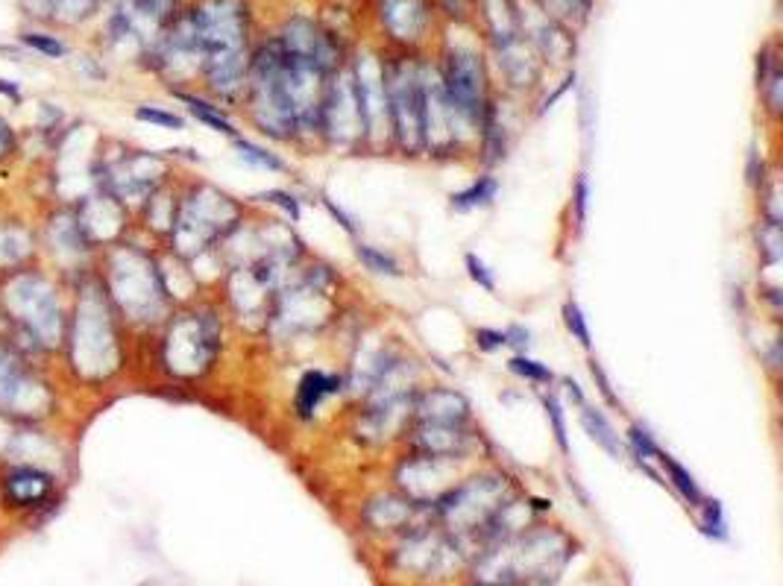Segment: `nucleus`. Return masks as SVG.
<instances>
[{"mask_svg": "<svg viewBox=\"0 0 783 586\" xmlns=\"http://www.w3.org/2000/svg\"><path fill=\"white\" fill-rule=\"evenodd\" d=\"M573 557V543L555 528H537L528 534L502 539L478 560L482 584L496 586H552L557 572Z\"/></svg>", "mask_w": 783, "mask_h": 586, "instance_id": "f257e3e1", "label": "nucleus"}, {"mask_svg": "<svg viewBox=\"0 0 783 586\" xmlns=\"http://www.w3.org/2000/svg\"><path fill=\"white\" fill-rule=\"evenodd\" d=\"M197 41L218 91H235L247 73V12L241 0H211L195 16Z\"/></svg>", "mask_w": 783, "mask_h": 586, "instance_id": "f03ea898", "label": "nucleus"}, {"mask_svg": "<svg viewBox=\"0 0 783 586\" xmlns=\"http://www.w3.org/2000/svg\"><path fill=\"white\" fill-rule=\"evenodd\" d=\"M252 112L261 132L274 138H291L297 132L291 103L283 82V48L279 41L265 44L252 64Z\"/></svg>", "mask_w": 783, "mask_h": 586, "instance_id": "7ed1b4c3", "label": "nucleus"}, {"mask_svg": "<svg viewBox=\"0 0 783 586\" xmlns=\"http://www.w3.org/2000/svg\"><path fill=\"white\" fill-rule=\"evenodd\" d=\"M390 132L399 145L414 153L426 147L423 136V68L414 62H394L385 68Z\"/></svg>", "mask_w": 783, "mask_h": 586, "instance_id": "20e7f679", "label": "nucleus"}, {"mask_svg": "<svg viewBox=\"0 0 783 586\" xmlns=\"http://www.w3.org/2000/svg\"><path fill=\"white\" fill-rule=\"evenodd\" d=\"M502 505H505V478L482 475L473 481L455 484L446 496L437 498L435 507L453 534H482Z\"/></svg>", "mask_w": 783, "mask_h": 586, "instance_id": "39448f33", "label": "nucleus"}, {"mask_svg": "<svg viewBox=\"0 0 783 586\" xmlns=\"http://www.w3.org/2000/svg\"><path fill=\"white\" fill-rule=\"evenodd\" d=\"M396 481L405 490V498L417 505H437V498L446 496L455 484V458H440V455H417L408 464H403Z\"/></svg>", "mask_w": 783, "mask_h": 586, "instance_id": "423d86ee", "label": "nucleus"}, {"mask_svg": "<svg viewBox=\"0 0 783 586\" xmlns=\"http://www.w3.org/2000/svg\"><path fill=\"white\" fill-rule=\"evenodd\" d=\"M320 129H326L340 145H356L364 138V118L361 109H358L353 73H340L338 80L326 86Z\"/></svg>", "mask_w": 783, "mask_h": 586, "instance_id": "0eeeda50", "label": "nucleus"}, {"mask_svg": "<svg viewBox=\"0 0 783 586\" xmlns=\"http://www.w3.org/2000/svg\"><path fill=\"white\" fill-rule=\"evenodd\" d=\"M356 97L358 109L364 118V138L381 136L390 132V115H388V91H385V64H379L373 57H364L358 62L356 73Z\"/></svg>", "mask_w": 783, "mask_h": 586, "instance_id": "6e6552de", "label": "nucleus"}, {"mask_svg": "<svg viewBox=\"0 0 783 586\" xmlns=\"http://www.w3.org/2000/svg\"><path fill=\"white\" fill-rule=\"evenodd\" d=\"M279 48L291 59L311 64L317 71L331 73L338 68V50H335L331 36H326L320 27H315L306 18H294L291 24L285 27V32L279 36Z\"/></svg>", "mask_w": 783, "mask_h": 586, "instance_id": "1a4fd4ad", "label": "nucleus"}, {"mask_svg": "<svg viewBox=\"0 0 783 586\" xmlns=\"http://www.w3.org/2000/svg\"><path fill=\"white\" fill-rule=\"evenodd\" d=\"M458 555V546L453 539L432 534V530H417L408 537L405 548L396 555V560L403 563V569L420 575V578H432L437 572H444V566H449V560Z\"/></svg>", "mask_w": 783, "mask_h": 586, "instance_id": "9d476101", "label": "nucleus"}, {"mask_svg": "<svg viewBox=\"0 0 783 586\" xmlns=\"http://www.w3.org/2000/svg\"><path fill=\"white\" fill-rule=\"evenodd\" d=\"M414 414L420 417V423H437V426H464L469 419V401L455 390L437 387L420 396V401L414 405Z\"/></svg>", "mask_w": 783, "mask_h": 586, "instance_id": "9b49d317", "label": "nucleus"}, {"mask_svg": "<svg viewBox=\"0 0 783 586\" xmlns=\"http://www.w3.org/2000/svg\"><path fill=\"white\" fill-rule=\"evenodd\" d=\"M381 21L394 32L396 39L417 41L428 27V12L420 0H385L381 3Z\"/></svg>", "mask_w": 783, "mask_h": 586, "instance_id": "f8f14e48", "label": "nucleus"}, {"mask_svg": "<svg viewBox=\"0 0 783 586\" xmlns=\"http://www.w3.org/2000/svg\"><path fill=\"white\" fill-rule=\"evenodd\" d=\"M420 507L423 505H417V501H412V498L379 496V498H373L370 505H367L364 516H367L370 528L408 530V525H412V516L417 514Z\"/></svg>", "mask_w": 783, "mask_h": 586, "instance_id": "ddd939ff", "label": "nucleus"}, {"mask_svg": "<svg viewBox=\"0 0 783 586\" xmlns=\"http://www.w3.org/2000/svg\"><path fill=\"white\" fill-rule=\"evenodd\" d=\"M417 446L423 455H440V458H460L469 446V434L464 426H437V423H423L417 431Z\"/></svg>", "mask_w": 783, "mask_h": 586, "instance_id": "4468645a", "label": "nucleus"}, {"mask_svg": "<svg viewBox=\"0 0 783 586\" xmlns=\"http://www.w3.org/2000/svg\"><path fill=\"white\" fill-rule=\"evenodd\" d=\"M578 410H582V426L584 431H587L589 440L596 443L598 449H605L614 460L625 458V443L620 440V434H616V428L611 426V419H607L602 410L589 408L587 401H584Z\"/></svg>", "mask_w": 783, "mask_h": 586, "instance_id": "2eb2a0df", "label": "nucleus"}, {"mask_svg": "<svg viewBox=\"0 0 783 586\" xmlns=\"http://www.w3.org/2000/svg\"><path fill=\"white\" fill-rule=\"evenodd\" d=\"M338 390H340V381L335 376H326V373H317V370L306 373L297 387L299 417H311V414L320 408V401H324L326 396L338 394Z\"/></svg>", "mask_w": 783, "mask_h": 586, "instance_id": "dca6fc26", "label": "nucleus"}, {"mask_svg": "<svg viewBox=\"0 0 783 586\" xmlns=\"http://www.w3.org/2000/svg\"><path fill=\"white\" fill-rule=\"evenodd\" d=\"M496 193H499V179L485 173V177L473 179V186L469 188L453 193L449 200H453L455 211H476V209H487V206H493Z\"/></svg>", "mask_w": 783, "mask_h": 586, "instance_id": "f3484780", "label": "nucleus"}, {"mask_svg": "<svg viewBox=\"0 0 783 586\" xmlns=\"http://www.w3.org/2000/svg\"><path fill=\"white\" fill-rule=\"evenodd\" d=\"M657 464L663 466V473H666V484H672L675 490L681 493V498H686L693 507H702L704 496L702 490H698V484H695V478L690 473H686L684 466L678 464V460L672 458V455H666V451H661V458H657Z\"/></svg>", "mask_w": 783, "mask_h": 586, "instance_id": "a211bd4d", "label": "nucleus"}, {"mask_svg": "<svg viewBox=\"0 0 783 586\" xmlns=\"http://www.w3.org/2000/svg\"><path fill=\"white\" fill-rule=\"evenodd\" d=\"M760 73H757V89L760 95H763V100L769 103V109L772 112H781V64H777V59L769 53V50H763V57H760Z\"/></svg>", "mask_w": 783, "mask_h": 586, "instance_id": "6ab92c4d", "label": "nucleus"}, {"mask_svg": "<svg viewBox=\"0 0 783 586\" xmlns=\"http://www.w3.org/2000/svg\"><path fill=\"white\" fill-rule=\"evenodd\" d=\"M39 478V473H16L12 478H9V498L16 501V505H36V501H41V498L48 496L50 490V481H33Z\"/></svg>", "mask_w": 783, "mask_h": 586, "instance_id": "aec40b11", "label": "nucleus"}, {"mask_svg": "<svg viewBox=\"0 0 783 586\" xmlns=\"http://www.w3.org/2000/svg\"><path fill=\"white\" fill-rule=\"evenodd\" d=\"M235 141V150H238V156H241L244 161H250V165H256V168L261 170H276V173H283V170H288V165H285L283 159L276 153H270L267 147L256 145V141H247V138H232Z\"/></svg>", "mask_w": 783, "mask_h": 586, "instance_id": "412c9836", "label": "nucleus"}, {"mask_svg": "<svg viewBox=\"0 0 783 586\" xmlns=\"http://www.w3.org/2000/svg\"><path fill=\"white\" fill-rule=\"evenodd\" d=\"M356 252H358V258H361V265L367 267V270H373V274L390 276V279H399V276H403V267H399V261H396L390 252H385V249L370 247V244H358Z\"/></svg>", "mask_w": 783, "mask_h": 586, "instance_id": "4be33fe9", "label": "nucleus"}, {"mask_svg": "<svg viewBox=\"0 0 783 586\" xmlns=\"http://www.w3.org/2000/svg\"><path fill=\"white\" fill-rule=\"evenodd\" d=\"M182 100L188 103V109H191V115H195L197 121H202L206 127H211L215 132H224V136H232V138H238V132H235V127L232 123L224 118V115L215 109V106H209V103H202V100H197V97H191V95H179Z\"/></svg>", "mask_w": 783, "mask_h": 586, "instance_id": "5701e85b", "label": "nucleus"}, {"mask_svg": "<svg viewBox=\"0 0 783 586\" xmlns=\"http://www.w3.org/2000/svg\"><path fill=\"white\" fill-rule=\"evenodd\" d=\"M783 238H781V224H775V220H763L757 229V249L760 256H763V261L766 265H777L783 256Z\"/></svg>", "mask_w": 783, "mask_h": 586, "instance_id": "b1692460", "label": "nucleus"}, {"mask_svg": "<svg viewBox=\"0 0 783 586\" xmlns=\"http://www.w3.org/2000/svg\"><path fill=\"white\" fill-rule=\"evenodd\" d=\"M508 370L514 373V376L525 378V381H534V385H552V381H555V373H552L546 364L528 358V355H514L508 361Z\"/></svg>", "mask_w": 783, "mask_h": 586, "instance_id": "393cba45", "label": "nucleus"}, {"mask_svg": "<svg viewBox=\"0 0 783 586\" xmlns=\"http://www.w3.org/2000/svg\"><path fill=\"white\" fill-rule=\"evenodd\" d=\"M555 21H573L582 24L589 12V0H537Z\"/></svg>", "mask_w": 783, "mask_h": 586, "instance_id": "a878e982", "label": "nucleus"}, {"mask_svg": "<svg viewBox=\"0 0 783 586\" xmlns=\"http://www.w3.org/2000/svg\"><path fill=\"white\" fill-rule=\"evenodd\" d=\"M543 408H546V417H549L552 434H555L557 449L569 455V437H566V417H564V405L557 399L555 394H543Z\"/></svg>", "mask_w": 783, "mask_h": 586, "instance_id": "bb28decb", "label": "nucleus"}, {"mask_svg": "<svg viewBox=\"0 0 783 586\" xmlns=\"http://www.w3.org/2000/svg\"><path fill=\"white\" fill-rule=\"evenodd\" d=\"M628 446H631V451H634V458H640V464L657 460L663 451L661 446L654 443L652 434H648V428L640 426V423H634V426L628 428Z\"/></svg>", "mask_w": 783, "mask_h": 586, "instance_id": "cd10ccee", "label": "nucleus"}, {"mask_svg": "<svg viewBox=\"0 0 783 586\" xmlns=\"http://www.w3.org/2000/svg\"><path fill=\"white\" fill-rule=\"evenodd\" d=\"M564 322H566V329H569V335H573V338L578 340L584 349H589V346H593V340H589L587 317H584V311L578 308V302H573V299H566L564 302Z\"/></svg>", "mask_w": 783, "mask_h": 586, "instance_id": "c85d7f7f", "label": "nucleus"}, {"mask_svg": "<svg viewBox=\"0 0 783 586\" xmlns=\"http://www.w3.org/2000/svg\"><path fill=\"white\" fill-rule=\"evenodd\" d=\"M589 376H593V381H596L598 394H602V399H605L607 408L622 410V401L620 396L614 394V387H611V378H607V373L602 370V364L596 361V358H589Z\"/></svg>", "mask_w": 783, "mask_h": 586, "instance_id": "c756f323", "label": "nucleus"}, {"mask_svg": "<svg viewBox=\"0 0 783 586\" xmlns=\"http://www.w3.org/2000/svg\"><path fill=\"white\" fill-rule=\"evenodd\" d=\"M136 118H138V121L156 123V127H168V129H182V127H186V121H182L179 115L162 112V109H153V106H141V109H136Z\"/></svg>", "mask_w": 783, "mask_h": 586, "instance_id": "7c9ffc66", "label": "nucleus"}, {"mask_svg": "<svg viewBox=\"0 0 783 586\" xmlns=\"http://www.w3.org/2000/svg\"><path fill=\"white\" fill-rule=\"evenodd\" d=\"M464 265H467L469 279L476 281L478 288H485L487 294H493V290H496V279H493V274L487 270V265L482 261V258L476 256V252H467V258H464Z\"/></svg>", "mask_w": 783, "mask_h": 586, "instance_id": "2f4dec72", "label": "nucleus"}, {"mask_svg": "<svg viewBox=\"0 0 783 586\" xmlns=\"http://www.w3.org/2000/svg\"><path fill=\"white\" fill-rule=\"evenodd\" d=\"M24 41H27V44H30V48H33V50H39V53H44V57L59 59V57H66V53H68L66 44H62V41H59V39H53V36H41V32H27Z\"/></svg>", "mask_w": 783, "mask_h": 586, "instance_id": "473e14b6", "label": "nucleus"}, {"mask_svg": "<svg viewBox=\"0 0 783 586\" xmlns=\"http://www.w3.org/2000/svg\"><path fill=\"white\" fill-rule=\"evenodd\" d=\"M587 202H589V179L587 173H578L573 188V209H575V224H578V229H582L584 220H587Z\"/></svg>", "mask_w": 783, "mask_h": 586, "instance_id": "72a5a7b5", "label": "nucleus"}, {"mask_svg": "<svg viewBox=\"0 0 783 586\" xmlns=\"http://www.w3.org/2000/svg\"><path fill=\"white\" fill-rule=\"evenodd\" d=\"M259 200H265V202H270V206H279V209L285 211V215L291 217L294 224L299 220V202H297V197H291L288 191H265V193H259Z\"/></svg>", "mask_w": 783, "mask_h": 586, "instance_id": "f704fd0d", "label": "nucleus"}, {"mask_svg": "<svg viewBox=\"0 0 783 586\" xmlns=\"http://www.w3.org/2000/svg\"><path fill=\"white\" fill-rule=\"evenodd\" d=\"M702 505H704L702 528L707 530V534L725 537V519H722V507H718V501H702Z\"/></svg>", "mask_w": 783, "mask_h": 586, "instance_id": "c9c22d12", "label": "nucleus"}, {"mask_svg": "<svg viewBox=\"0 0 783 586\" xmlns=\"http://www.w3.org/2000/svg\"><path fill=\"white\" fill-rule=\"evenodd\" d=\"M476 346L482 349V352H499V349H505V331H496V329H478L476 335Z\"/></svg>", "mask_w": 783, "mask_h": 586, "instance_id": "e433bc0d", "label": "nucleus"}, {"mask_svg": "<svg viewBox=\"0 0 783 586\" xmlns=\"http://www.w3.org/2000/svg\"><path fill=\"white\" fill-rule=\"evenodd\" d=\"M505 346L517 349V355H528V349H532V331L523 329V326H508L505 329Z\"/></svg>", "mask_w": 783, "mask_h": 586, "instance_id": "4c0bfd02", "label": "nucleus"}, {"mask_svg": "<svg viewBox=\"0 0 783 586\" xmlns=\"http://www.w3.org/2000/svg\"><path fill=\"white\" fill-rule=\"evenodd\" d=\"M324 206H326V211H329V215L335 217V220H338V224L344 226V229H347L349 235H356V224H353V217H349L347 211L340 209V206H335V202H331L329 197H324Z\"/></svg>", "mask_w": 783, "mask_h": 586, "instance_id": "58836bf2", "label": "nucleus"}, {"mask_svg": "<svg viewBox=\"0 0 783 586\" xmlns=\"http://www.w3.org/2000/svg\"><path fill=\"white\" fill-rule=\"evenodd\" d=\"M564 387H566V396H569V399H573L575 405L582 408L584 401H587L582 394V385H578V381H573V378H564Z\"/></svg>", "mask_w": 783, "mask_h": 586, "instance_id": "ea45409f", "label": "nucleus"}, {"mask_svg": "<svg viewBox=\"0 0 783 586\" xmlns=\"http://www.w3.org/2000/svg\"><path fill=\"white\" fill-rule=\"evenodd\" d=\"M478 586H496V584H478Z\"/></svg>", "mask_w": 783, "mask_h": 586, "instance_id": "a19ab883", "label": "nucleus"}]
</instances>
